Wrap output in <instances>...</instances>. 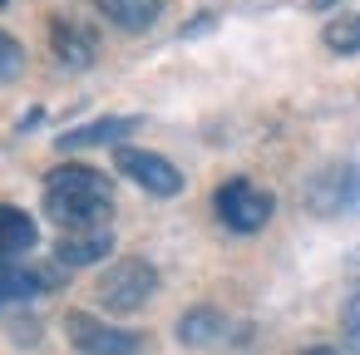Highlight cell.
Returning a JSON list of instances; mask_svg holds the SVG:
<instances>
[{"instance_id":"4fadbf2b","label":"cell","mask_w":360,"mask_h":355,"mask_svg":"<svg viewBox=\"0 0 360 355\" xmlns=\"http://www.w3.org/2000/svg\"><path fill=\"white\" fill-rule=\"evenodd\" d=\"M222 330H227V321H222V311H212V306H193V311L178 321V340H183V345H212Z\"/></svg>"},{"instance_id":"6da1fadb","label":"cell","mask_w":360,"mask_h":355,"mask_svg":"<svg viewBox=\"0 0 360 355\" xmlns=\"http://www.w3.org/2000/svg\"><path fill=\"white\" fill-rule=\"evenodd\" d=\"M45 212L65 227V232H89V227H109L114 212V183L89 168V163H60L45 178Z\"/></svg>"},{"instance_id":"5bb4252c","label":"cell","mask_w":360,"mask_h":355,"mask_svg":"<svg viewBox=\"0 0 360 355\" xmlns=\"http://www.w3.org/2000/svg\"><path fill=\"white\" fill-rule=\"evenodd\" d=\"M321 40L330 55H360V15H330Z\"/></svg>"},{"instance_id":"7a4b0ae2","label":"cell","mask_w":360,"mask_h":355,"mask_svg":"<svg viewBox=\"0 0 360 355\" xmlns=\"http://www.w3.org/2000/svg\"><path fill=\"white\" fill-rule=\"evenodd\" d=\"M99 306L104 311H114V316H129V311H143L148 301H153V291H158V271L143 262V257H124V262H114L104 276H99Z\"/></svg>"},{"instance_id":"ac0fdd59","label":"cell","mask_w":360,"mask_h":355,"mask_svg":"<svg viewBox=\"0 0 360 355\" xmlns=\"http://www.w3.org/2000/svg\"><path fill=\"white\" fill-rule=\"evenodd\" d=\"M301 355H340V350H330V345H311V350H301Z\"/></svg>"},{"instance_id":"e0dca14e","label":"cell","mask_w":360,"mask_h":355,"mask_svg":"<svg viewBox=\"0 0 360 355\" xmlns=\"http://www.w3.org/2000/svg\"><path fill=\"white\" fill-rule=\"evenodd\" d=\"M11 330H15V340H20V345H30V340H40V325H35V321H15Z\"/></svg>"},{"instance_id":"9c48e42d","label":"cell","mask_w":360,"mask_h":355,"mask_svg":"<svg viewBox=\"0 0 360 355\" xmlns=\"http://www.w3.org/2000/svg\"><path fill=\"white\" fill-rule=\"evenodd\" d=\"M35 242H40L35 217L15 202H0V262H20Z\"/></svg>"},{"instance_id":"8fae6325","label":"cell","mask_w":360,"mask_h":355,"mask_svg":"<svg viewBox=\"0 0 360 355\" xmlns=\"http://www.w3.org/2000/svg\"><path fill=\"white\" fill-rule=\"evenodd\" d=\"M99 11L119 25V30H129V35H143V30H153L158 25V15H163V0H99Z\"/></svg>"},{"instance_id":"30bf717a","label":"cell","mask_w":360,"mask_h":355,"mask_svg":"<svg viewBox=\"0 0 360 355\" xmlns=\"http://www.w3.org/2000/svg\"><path fill=\"white\" fill-rule=\"evenodd\" d=\"M139 119H94L84 129H70L60 134V153H75V148H104V143H119L124 134H134Z\"/></svg>"},{"instance_id":"52a82bcc","label":"cell","mask_w":360,"mask_h":355,"mask_svg":"<svg viewBox=\"0 0 360 355\" xmlns=\"http://www.w3.org/2000/svg\"><path fill=\"white\" fill-rule=\"evenodd\" d=\"M50 45H55V60L65 70H89L94 55H99V40L89 25H75V20H55L50 25Z\"/></svg>"},{"instance_id":"3957f363","label":"cell","mask_w":360,"mask_h":355,"mask_svg":"<svg viewBox=\"0 0 360 355\" xmlns=\"http://www.w3.org/2000/svg\"><path fill=\"white\" fill-rule=\"evenodd\" d=\"M212 207H217L222 227H232V232H262L271 222V212H276V198L266 188H257L252 178H232V183L217 188Z\"/></svg>"},{"instance_id":"2e32d148","label":"cell","mask_w":360,"mask_h":355,"mask_svg":"<svg viewBox=\"0 0 360 355\" xmlns=\"http://www.w3.org/2000/svg\"><path fill=\"white\" fill-rule=\"evenodd\" d=\"M340 330H345V345L360 350V281H355V291H350V301L340 311Z\"/></svg>"},{"instance_id":"277c9868","label":"cell","mask_w":360,"mask_h":355,"mask_svg":"<svg viewBox=\"0 0 360 355\" xmlns=\"http://www.w3.org/2000/svg\"><path fill=\"white\" fill-rule=\"evenodd\" d=\"M114 168L124 173V178H134L143 193H153V198H178L183 193V173L163 158V153H148V148H119L114 153Z\"/></svg>"},{"instance_id":"d6986e66","label":"cell","mask_w":360,"mask_h":355,"mask_svg":"<svg viewBox=\"0 0 360 355\" xmlns=\"http://www.w3.org/2000/svg\"><path fill=\"white\" fill-rule=\"evenodd\" d=\"M0 6H6V0H0Z\"/></svg>"},{"instance_id":"5b68a950","label":"cell","mask_w":360,"mask_h":355,"mask_svg":"<svg viewBox=\"0 0 360 355\" xmlns=\"http://www.w3.org/2000/svg\"><path fill=\"white\" fill-rule=\"evenodd\" d=\"M65 330H70V345H75L79 355H139V335L114 330V325H104L99 316L70 311V316H65Z\"/></svg>"},{"instance_id":"ba28073f","label":"cell","mask_w":360,"mask_h":355,"mask_svg":"<svg viewBox=\"0 0 360 355\" xmlns=\"http://www.w3.org/2000/svg\"><path fill=\"white\" fill-rule=\"evenodd\" d=\"M114 252V232L109 227H89V232H65L55 242V257L60 266H94Z\"/></svg>"},{"instance_id":"9a60e30c","label":"cell","mask_w":360,"mask_h":355,"mask_svg":"<svg viewBox=\"0 0 360 355\" xmlns=\"http://www.w3.org/2000/svg\"><path fill=\"white\" fill-rule=\"evenodd\" d=\"M20 70H25V50H20V40L0 30V79H15Z\"/></svg>"},{"instance_id":"8992f818","label":"cell","mask_w":360,"mask_h":355,"mask_svg":"<svg viewBox=\"0 0 360 355\" xmlns=\"http://www.w3.org/2000/svg\"><path fill=\"white\" fill-rule=\"evenodd\" d=\"M306 202H311L316 212H326V217L360 207V168H355V163H340V168L316 173L311 188H306Z\"/></svg>"},{"instance_id":"7c38bea8","label":"cell","mask_w":360,"mask_h":355,"mask_svg":"<svg viewBox=\"0 0 360 355\" xmlns=\"http://www.w3.org/2000/svg\"><path fill=\"white\" fill-rule=\"evenodd\" d=\"M50 276L35 271V266H20V262H0V301H30V296H45Z\"/></svg>"}]
</instances>
